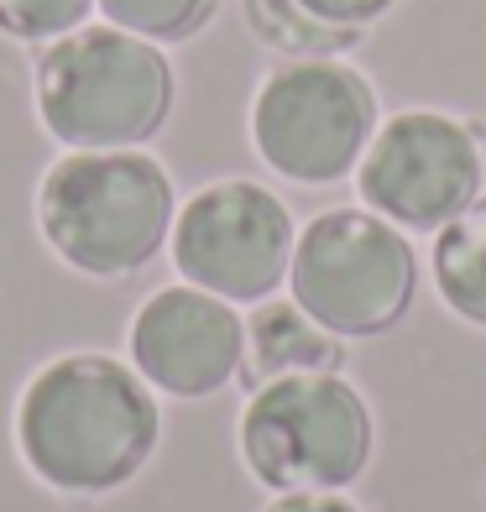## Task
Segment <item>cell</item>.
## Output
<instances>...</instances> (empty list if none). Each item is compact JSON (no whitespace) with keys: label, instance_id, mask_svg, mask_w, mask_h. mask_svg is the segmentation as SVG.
<instances>
[{"label":"cell","instance_id":"cell-8","mask_svg":"<svg viewBox=\"0 0 486 512\" xmlns=\"http://www.w3.org/2000/svg\"><path fill=\"white\" fill-rule=\"evenodd\" d=\"M366 209L403 230H439L481 199V142L466 121L403 110L377 126L356 168Z\"/></svg>","mask_w":486,"mask_h":512},{"label":"cell","instance_id":"cell-15","mask_svg":"<svg viewBox=\"0 0 486 512\" xmlns=\"http://www.w3.org/2000/svg\"><path fill=\"white\" fill-rule=\"evenodd\" d=\"M309 16H319L324 27H351V32H366L372 21H382L398 0H298Z\"/></svg>","mask_w":486,"mask_h":512},{"label":"cell","instance_id":"cell-1","mask_svg":"<svg viewBox=\"0 0 486 512\" xmlns=\"http://www.w3.org/2000/svg\"><path fill=\"white\" fill-rule=\"evenodd\" d=\"M157 439V392L136 366L100 351L48 361L16 403V450L27 471L63 497L121 492L157 455Z\"/></svg>","mask_w":486,"mask_h":512},{"label":"cell","instance_id":"cell-7","mask_svg":"<svg viewBox=\"0 0 486 512\" xmlns=\"http://www.w3.org/2000/svg\"><path fill=\"white\" fill-rule=\"evenodd\" d=\"M173 267L183 283L225 304H267L288 283L293 215L272 189L251 178H225L199 189L173 220Z\"/></svg>","mask_w":486,"mask_h":512},{"label":"cell","instance_id":"cell-5","mask_svg":"<svg viewBox=\"0 0 486 512\" xmlns=\"http://www.w3.org/2000/svg\"><path fill=\"white\" fill-rule=\"evenodd\" d=\"M293 304L340 340L387 335L413 304L419 262L403 230L372 209H324L293 241Z\"/></svg>","mask_w":486,"mask_h":512},{"label":"cell","instance_id":"cell-16","mask_svg":"<svg viewBox=\"0 0 486 512\" xmlns=\"http://www.w3.org/2000/svg\"><path fill=\"white\" fill-rule=\"evenodd\" d=\"M262 512H361V507L345 502L340 492H277Z\"/></svg>","mask_w":486,"mask_h":512},{"label":"cell","instance_id":"cell-12","mask_svg":"<svg viewBox=\"0 0 486 512\" xmlns=\"http://www.w3.org/2000/svg\"><path fill=\"white\" fill-rule=\"evenodd\" d=\"M246 21L267 48L288 58H335L345 48H356L361 32L351 27H324L319 16H309L298 0H246Z\"/></svg>","mask_w":486,"mask_h":512},{"label":"cell","instance_id":"cell-4","mask_svg":"<svg viewBox=\"0 0 486 512\" xmlns=\"http://www.w3.org/2000/svg\"><path fill=\"white\" fill-rule=\"evenodd\" d=\"M372 408L340 371H298L251 392L241 460L267 492H340L372 460Z\"/></svg>","mask_w":486,"mask_h":512},{"label":"cell","instance_id":"cell-2","mask_svg":"<svg viewBox=\"0 0 486 512\" xmlns=\"http://www.w3.org/2000/svg\"><path fill=\"white\" fill-rule=\"evenodd\" d=\"M178 220L173 178L157 157L68 152L42 173L37 230L84 277H131L168 246Z\"/></svg>","mask_w":486,"mask_h":512},{"label":"cell","instance_id":"cell-11","mask_svg":"<svg viewBox=\"0 0 486 512\" xmlns=\"http://www.w3.org/2000/svg\"><path fill=\"white\" fill-rule=\"evenodd\" d=\"M434 283L466 324H486V194L471 209H460L450 225H439Z\"/></svg>","mask_w":486,"mask_h":512},{"label":"cell","instance_id":"cell-6","mask_svg":"<svg viewBox=\"0 0 486 512\" xmlns=\"http://www.w3.org/2000/svg\"><path fill=\"white\" fill-rule=\"evenodd\" d=\"M377 136V95L335 58H293L251 100L257 157L288 183H340Z\"/></svg>","mask_w":486,"mask_h":512},{"label":"cell","instance_id":"cell-14","mask_svg":"<svg viewBox=\"0 0 486 512\" xmlns=\"http://www.w3.org/2000/svg\"><path fill=\"white\" fill-rule=\"evenodd\" d=\"M95 0H0V32L16 42H58L84 27Z\"/></svg>","mask_w":486,"mask_h":512},{"label":"cell","instance_id":"cell-13","mask_svg":"<svg viewBox=\"0 0 486 512\" xmlns=\"http://www.w3.org/2000/svg\"><path fill=\"white\" fill-rule=\"evenodd\" d=\"M110 27L147 42H189L204 32V21L215 16L220 0H95Z\"/></svg>","mask_w":486,"mask_h":512},{"label":"cell","instance_id":"cell-9","mask_svg":"<svg viewBox=\"0 0 486 512\" xmlns=\"http://www.w3.org/2000/svg\"><path fill=\"white\" fill-rule=\"evenodd\" d=\"M131 366L168 398H210L246 366V319L194 283L157 288L131 319Z\"/></svg>","mask_w":486,"mask_h":512},{"label":"cell","instance_id":"cell-10","mask_svg":"<svg viewBox=\"0 0 486 512\" xmlns=\"http://www.w3.org/2000/svg\"><path fill=\"white\" fill-rule=\"evenodd\" d=\"M345 351L340 335L314 324L293 298H267V304L246 319V366L241 377L257 392L262 382L298 377V371H340Z\"/></svg>","mask_w":486,"mask_h":512},{"label":"cell","instance_id":"cell-3","mask_svg":"<svg viewBox=\"0 0 486 512\" xmlns=\"http://www.w3.org/2000/svg\"><path fill=\"white\" fill-rule=\"evenodd\" d=\"M37 115L68 152H121L162 131L173 110V63L157 42L121 27H79L37 58Z\"/></svg>","mask_w":486,"mask_h":512}]
</instances>
